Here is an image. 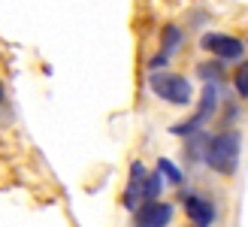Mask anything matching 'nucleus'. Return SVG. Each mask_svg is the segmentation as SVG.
<instances>
[{
    "mask_svg": "<svg viewBox=\"0 0 248 227\" xmlns=\"http://www.w3.org/2000/svg\"><path fill=\"white\" fill-rule=\"evenodd\" d=\"M239 158H242V133L236 128L209 133L203 151V167H209V173L221 176V179H233L239 170Z\"/></svg>",
    "mask_w": 248,
    "mask_h": 227,
    "instance_id": "nucleus-1",
    "label": "nucleus"
},
{
    "mask_svg": "<svg viewBox=\"0 0 248 227\" xmlns=\"http://www.w3.org/2000/svg\"><path fill=\"white\" fill-rule=\"evenodd\" d=\"M218 109H221V85H203L200 88V100H197V109L188 118L172 124L170 133L182 136V140H188V136H194V133H203L206 124L218 118Z\"/></svg>",
    "mask_w": 248,
    "mask_h": 227,
    "instance_id": "nucleus-2",
    "label": "nucleus"
},
{
    "mask_svg": "<svg viewBox=\"0 0 248 227\" xmlns=\"http://www.w3.org/2000/svg\"><path fill=\"white\" fill-rule=\"evenodd\" d=\"M148 91H152L157 100L176 106V109L194 103V85H191L188 76H182V73H170V70L148 73Z\"/></svg>",
    "mask_w": 248,
    "mask_h": 227,
    "instance_id": "nucleus-3",
    "label": "nucleus"
},
{
    "mask_svg": "<svg viewBox=\"0 0 248 227\" xmlns=\"http://www.w3.org/2000/svg\"><path fill=\"white\" fill-rule=\"evenodd\" d=\"M179 206L191 227H215L221 221V203L197 188H179Z\"/></svg>",
    "mask_w": 248,
    "mask_h": 227,
    "instance_id": "nucleus-4",
    "label": "nucleus"
},
{
    "mask_svg": "<svg viewBox=\"0 0 248 227\" xmlns=\"http://www.w3.org/2000/svg\"><path fill=\"white\" fill-rule=\"evenodd\" d=\"M200 49L209 58H218L224 64H239L245 61V40L233 33H221V31H206L200 33Z\"/></svg>",
    "mask_w": 248,
    "mask_h": 227,
    "instance_id": "nucleus-5",
    "label": "nucleus"
},
{
    "mask_svg": "<svg viewBox=\"0 0 248 227\" xmlns=\"http://www.w3.org/2000/svg\"><path fill=\"white\" fill-rule=\"evenodd\" d=\"M176 218V203L170 200H152V203H142L133 212L130 227H170Z\"/></svg>",
    "mask_w": 248,
    "mask_h": 227,
    "instance_id": "nucleus-6",
    "label": "nucleus"
},
{
    "mask_svg": "<svg viewBox=\"0 0 248 227\" xmlns=\"http://www.w3.org/2000/svg\"><path fill=\"white\" fill-rule=\"evenodd\" d=\"M145 163L140 161V158H133L130 161V167H127V185H124V191H121V206L130 212L140 209L142 206V200H140V188H142V179H145Z\"/></svg>",
    "mask_w": 248,
    "mask_h": 227,
    "instance_id": "nucleus-7",
    "label": "nucleus"
},
{
    "mask_svg": "<svg viewBox=\"0 0 248 227\" xmlns=\"http://www.w3.org/2000/svg\"><path fill=\"white\" fill-rule=\"evenodd\" d=\"M194 73L203 79V85H221L230 76V67L224 64V61H218V58H209V61L194 64Z\"/></svg>",
    "mask_w": 248,
    "mask_h": 227,
    "instance_id": "nucleus-8",
    "label": "nucleus"
},
{
    "mask_svg": "<svg viewBox=\"0 0 248 227\" xmlns=\"http://www.w3.org/2000/svg\"><path fill=\"white\" fill-rule=\"evenodd\" d=\"M182 46H185V28H182V24H176V21H167L164 28H160V43H157V49L172 58Z\"/></svg>",
    "mask_w": 248,
    "mask_h": 227,
    "instance_id": "nucleus-9",
    "label": "nucleus"
},
{
    "mask_svg": "<svg viewBox=\"0 0 248 227\" xmlns=\"http://www.w3.org/2000/svg\"><path fill=\"white\" fill-rule=\"evenodd\" d=\"M155 170L160 173V179H164L167 185H172V188H188V173H185L176 161L157 158V161H155Z\"/></svg>",
    "mask_w": 248,
    "mask_h": 227,
    "instance_id": "nucleus-10",
    "label": "nucleus"
},
{
    "mask_svg": "<svg viewBox=\"0 0 248 227\" xmlns=\"http://www.w3.org/2000/svg\"><path fill=\"white\" fill-rule=\"evenodd\" d=\"M206 143H209V130H203V133H194V136H188V140L182 143V161L185 163H203V151H206Z\"/></svg>",
    "mask_w": 248,
    "mask_h": 227,
    "instance_id": "nucleus-11",
    "label": "nucleus"
},
{
    "mask_svg": "<svg viewBox=\"0 0 248 227\" xmlns=\"http://www.w3.org/2000/svg\"><path fill=\"white\" fill-rule=\"evenodd\" d=\"M164 191H167V182L160 179V173H157V170H148L145 179H142V188H140V200H142V203L164 200Z\"/></svg>",
    "mask_w": 248,
    "mask_h": 227,
    "instance_id": "nucleus-12",
    "label": "nucleus"
},
{
    "mask_svg": "<svg viewBox=\"0 0 248 227\" xmlns=\"http://www.w3.org/2000/svg\"><path fill=\"white\" fill-rule=\"evenodd\" d=\"M221 118H218V130H233L236 121L242 118V103L239 100H221Z\"/></svg>",
    "mask_w": 248,
    "mask_h": 227,
    "instance_id": "nucleus-13",
    "label": "nucleus"
},
{
    "mask_svg": "<svg viewBox=\"0 0 248 227\" xmlns=\"http://www.w3.org/2000/svg\"><path fill=\"white\" fill-rule=\"evenodd\" d=\"M230 82H233V91H236L239 103H248V61H239L230 73Z\"/></svg>",
    "mask_w": 248,
    "mask_h": 227,
    "instance_id": "nucleus-14",
    "label": "nucleus"
},
{
    "mask_svg": "<svg viewBox=\"0 0 248 227\" xmlns=\"http://www.w3.org/2000/svg\"><path fill=\"white\" fill-rule=\"evenodd\" d=\"M167 67H170V55L160 52V49L145 61V70H148V73H160V70H167Z\"/></svg>",
    "mask_w": 248,
    "mask_h": 227,
    "instance_id": "nucleus-15",
    "label": "nucleus"
},
{
    "mask_svg": "<svg viewBox=\"0 0 248 227\" xmlns=\"http://www.w3.org/2000/svg\"><path fill=\"white\" fill-rule=\"evenodd\" d=\"M9 103V94H6V85H3V79H0V109H3Z\"/></svg>",
    "mask_w": 248,
    "mask_h": 227,
    "instance_id": "nucleus-16",
    "label": "nucleus"
},
{
    "mask_svg": "<svg viewBox=\"0 0 248 227\" xmlns=\"http://www.w3.org/2000/svg\"><path fill=\"white\" fill-rule=\"evenodd\" d=\"M245 52H248V36H245Z\"/></svg>",
    "mask_w": 248,
    "mask_h": 227,
    "instance_id": "nucleus-17",
    "label": "nucleus"
},
{
    "mask_svg": "<svg viewBox=\"0 0 248 227\" xmlns=\"http://www.w3.org/2000/svg\"><path fill=\"white\" fill-rule=\"evenodd\" d=\"M188 227H191V224H188Z\"/></svg>",
    "mask_w": 248,
    "mask_h": 227,
    "instance_id": "nucleus-18",
    "label": "nucleus"
}]
</instances>
